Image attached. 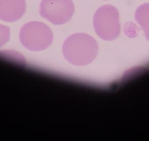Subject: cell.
<instances>
[{
    "instance_id": "obj_6",
    "label": "cell",
    "mask_w": 149,
    "mask_h": 141,
    "mask_svg": "<svg viewBox=\"0 0 149 141\" xmlns=\"http://www.w3.org/2000/svg\"><path fill=\"white\" fill-rule=\"evenodd\" d=\"M134 18L149 41V2L144 3L137 8Z\"/></svg>"
},
{
    "instance_id": "obj_1",
    "label": "cell",
    "mask_w": 149,
    "mask_h": 141,
    "mask_svg": "<svg viewBox=\"0 0 149 141\" xmlns=\"http://www.w3.org/2000/svg\"><path fill=\"white\" fill-rule=\"evenodd\" d=\"M96 40L85 33L74 34L67 38L63 46L65 58L71 64L84 66L89 64L97 52Z\"/></svg>"
},
{
    "instance_id": "obj_4",
    "label": "cell",
    "mask_w": 149,
    "mask_h": 141,
    "mask_svg": "<svg viewBox=\"0 0 149 141\" xmlns=\"http://www.w3.org/2000/svg\"><path fill=\"white\" fill-rule=\"evenodd\" d=\"M74 12L72 0H42L39 6L40 16L54 25L68 22Z\"/></svg>"
},
{
    "instance_id": "obj_3",
    "label": "cell",
    "mask_w": 149,
    "mask_h": 141,
    "mask_svg": "<svg viewBox=\"0 0 149 141\" xmlns=\"http://www.w3.org/2000/svg\"><path fill=\"white\" fill-rule=\"evenodd\" d=\"M20 40L26 49L40 51L52 43L53 35L51 29L44 23L31 21L25 24L20 31Z\"/></svg>"
},
{
    "instance_id": "obj_2",
    "label": "cell",
    "mask_w": 149,
    "mask_h": 141,
    "mask_svg": "<svg viewBox=\"0 0 149 141\" xmlns=\"http://www.w3.org/2000/svg\"><path fill=\"white\" fill-rule=\"evenodd\" d=\"M94 28L97 35L106 41H112L118 37L120 32L119 12L111 5L98 8L93 17Z\"/></svg>"
},
{
    "instance_id": "obj_5",
    "label": "cell",
    "mask_w": 149,
    "mask_h": 141,
    "mask_svg": "<svg viewBox=\"0 0 149 141\" xmlns=\"http://www.w3.org/2000/svg\"><path fill=\"white\" fill-rule=\"evenodd\" d=\"M26 8L25 0H0V19L15 22L24 15Z\"/></svg>"
},
{
    "instance_id": "obj_7",
    "label": "cell",
    "mask_w": 149,
    "mask_h": 141,
    "mask_svg": "<svg viewBox=\"0 0 149 141\" xmlns=\"http://www.w3.org/2000/svg\"><path fill=\"white\" fill-rule=\"evenodd\" d=\"M10 29L0 24V47L7 43L10 39Z\"/></svg>"
},
{
    "instance_id": "obj_8",
    "label": "cell",
    "mask_w": 149,
    "mask_h": 141,
    "mask_svg": "<svg viewBox=\"0 0 149 141\" xmlns=\"http://www.w3.org/2000/svg\"><path fill=\"white\" fill-rule=\"evenodd\" d=\"M104 1H105V0H104Z\"/></svg>"
}]
</instances>
